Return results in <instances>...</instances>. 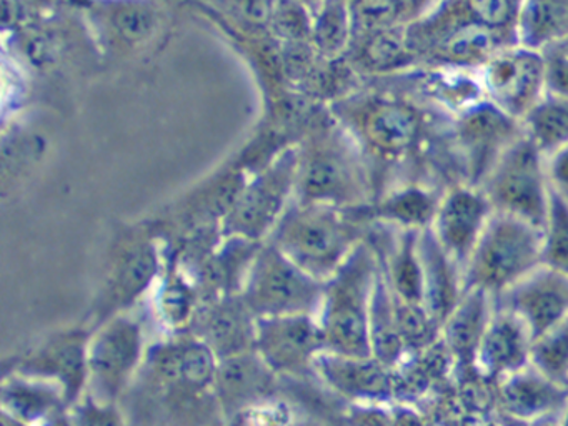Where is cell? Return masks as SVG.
I'll return each instance as SVG.
<instances>
[{
	"instance_id": "9a60e30c",
	"label": "cell",
	"mask_w": 568,
	"mask_h": 426,
	"mask_svg": "<svg viewBox=\"0 0 568 426\" xmlns=\"http://www.w3.org/2000/svg\"><path fill=\"white\" fill-rule=\"evenodd\" d=\"M497 308L514 313L530 332L531 339L568 320V275L544 265L494 296Z\"/></svg>"
},
{
	"instance_id": "9c48e42d",
	"label": "cell",
	"mask_w": 568,
	"mask_h": 426,
	"mask_svg": "<svg viewBox=\"0 0 568 426\" xmlns=\"http://www.w3.org/2000/svg\"><path fill=\"white\" fill-rule=\"evenodd\" d=\"M164 266V253L154 240L142 239L124 246L99 283L85 323L94 328L112 316L142 308L158 286Z\"/></svg>"
},
{
	"instance_id": "8992f818",
	"label": "cell",
	"mask_w": 568,
	"mask_h": 426,
	"mask_svg": "<svg viewBox=\"0 0 568 426\" xmlns=\"http://www.w3.org/2000/svg\"><path fill=\"white\" fill-rule=\"evenodd\" d=\"M480 189L494 212L515 216L544 230L551 199L547 156L527 133L498 160Z\"/></svg>"
},
{
	"instance_id": "7a4b0ae2",
	"label": "cell",
	"mask_w": 568,
	"mask_h": 426,
	"mask_svg": "<svg viewBox=\"0 0 568 426\" xmlns=\"http://www.w3.org/2000/svg\"><path fill=\"white\" fill-rule=\"evenodd\" d=\"M367 232L368 223L355 210L301 203L278 222L271 242L308 275L327 282Z\"/></svg>"
},
{
	"instance_id": "d590c367",
	"label": "cell",
	"mask_w": 568,
	"mask_h": 426,
	"mask_svg": "<svg viewBox=\"0 0 568 426\" xmlns=\"http://www.w3.org/2000/svg\"><path fill=\"white\" fill-rule=\"evenodd\" d=\"M68 422L69 426H129L119 403L101 402L91 393L69 406Z\"/></svg>"
},
{
	"instance_id": "4fadbf2b",
	"label": "cell",
	"mask_w": 568,
	"mask_h": 426,
	"mask_svg": "<svg viewBox=\"0 0 568 426\" xmlns=\"http://www.w3.org/2000/svg\"><path fill=\"white\" fill-rule=\"evenodd\" d=\"M315 375L344 405L390 406L397 402L394 368L372 355L324 352L315 362Z\"/></svg>"
},
{
	"instance_id": "83f0119b",
	"label": "cell",
	"mask_w": 568,
	"mask_h": 426,
	"mask_svg": "<svg viewBox=\"0 0 568 426\" xmlns=\"http://www.w3.org/2000/svg\"><path fill=\"white\" fill-rule=\"evenodd\" d=\"M361 63L367 72L387 79L417 69L420 59L412 47L408 23L364 33Z\"/></svg>"
},
{
	"instance_id": "ffe728a7",
	"label": "cell",
	"mask_w": 568,
	"mask_h": 426,
	"mask_svg": "<svg viewBox=\"0 0 568 426\" xmlns=\"http://www.w3.org/2000/svg\"><path fill=\"white\" fill-rule=\"evenodd\" d=\"M442 189L427 180H404L382 192L367 206L357 209L358 215L371 225L394 226L400 230L430 229L440 202Z\"/></svg>"
},
{
	"instance_id": "3957f363",
	"label": "cell",
	"mask_w": 568,
	"mask_h": 426,
	"mask_svg": "<svg viewBox=\"0 0 568 426\" xmlns=\"http://www.w3.org/2000/svg\"><path fill=\"white\" fill-rule=\"evenodd\" d=\"M378 256L365 236L344 265L324 282L317 322L325 352L371 356V308Z\"/></svg>"
},
{
	"instance_id": "30bf717a",
	"label": "cell",
	"mask_w": 568,
	"mask_h": 426,
	"mask_svg": "<svg viewBox=\"0 0 568 426\" xmlns=\"http://www.w3.org/2000/svg\"><path fill=\"white\" fill-rule=\"evenodd\" d=\"M92 328L89 323L65 326L49 333L38 345L16 356L6 372L21 373L52 383L64 393L69 406L88 393V348Z\"/></svg>"
},
{
	"instance_id": "d6a6232c",
	"label": "cell",
	"mask_w": 568,
	"mask_h": 426,
	"mask_svg": "<svg viewBox=\"0 0 568 426\" xmlns=\"http://www.w3.org/2000/svg\"><path fill=\"white\" fill-rule=\"evenodd\" d=\"M530 365L568 386V320L531 339Z\"/></svg>"
},
{
	"instance_id": "f1b7e54d",
	"label": "cell",
	"mask_w": 568,
	"mask_h": 426,
	"mask_svg": "<svg viewBox=\"0 0 568 426\" xmlns=\"http://www.w3.org/2000/svg\"><path fill=\"white\" fill-rule=\"evenodd\" d=\"M371 348L372 356L390 368H397L410 355L405 348L404 338L398 328L395 296L382 272L381 262H378L374 296H372Z\"/></svg>"
},
{
	"instance_id": "7402d4cb",
	"label": "cell",
	"mask_w": 568,
	"mask_h": 426,
	"mask_svg": "<svg viewBox=\"0 0 568 426\" xmlns=\"http://www.w3.org/2000/svg\"><path fill=\"white\" fill-rule=\"evenodd\" d=\"M531 335L514 313L495 306L494 315L478 346L474 372L488 382L530 365Z\"/></svg>"
},
{
	"instance_id": "8d00e7d4",
	"label": "cell",
	"mask_w": 568,
	"mask_h": 426,
	"mask_svg": "<svg viewBox=\"0 0 568 426\" xmlns=\"http://www.w3.org/2000/svg\"><path fill=\"white\" fill-rule=\"evenodd\" d=\"M547 95L568 99V37L540 50Z\"/></svg>"
},
{
	"instance_id": "4dcf8cb0",
	"label": "cell",
	"mask_w": 568,
	"mask_h": 426,
	"mask_svg": "<svg viewBox=\"0 0 568 426\" xmlns=\"http://www.w3.org/2000/svg\"><path fill=\"white\" fill-rule=\"evenodd\" d=\"M524 130L545 155L567 145L568 99L545 95L524 120Z\"/></svg>"
},
{
	"instance_id": "2e32d148",
	"label": "cell",
	"mask_w": 568,
	"mask_h": 426,
	"mask_svg": "<svg viewBox=\"0 0 568 426\" xmlns=\"http://www.w3.org/2000/svg\"><path fill=\"white\" fill-rule=\"evenodd\" d=\"M285 392V383L255 349L217 359L214 393L224 422Z\"/></svg>"
},
{
	"instance_id": "ac0fdd59",
	"label": "cell",
	"mask_w": 568,
	"mask_h": 426,
	"mask_svg": "<svg viewBox=\"0 0 568 426\" xmlns=\"http://www.w3.org/2000/svg\"><path fill=\"white\" fill-rule=\"evenodd\" d=\"M501 412L530 425L558 423L568 406V386L528 365L495 383Z\"/></svg>"
},
{
	"instance_id": "e0dca14e",
	"label": "cell",
	"mask_w": 568,
	"mask_h": 426,
	"mask_svg": "<svg viewBox=\"0 0 568 426\" xmlns=\"http://www.w3.org/2000/svg\"><path fill=\"white\" fill-rule=\"evenodd\" d=\"M257 322V316L239 293L202 303L189 333L197 336L215 358L222 359L254 349Z\"/></svg>"
},
{
	"instance_id": "836d02e7",
	"label": "cell",
	"mask_w": 568,
	"mask_h": 426,
	"mask_svg": "<svg viewBox=\"0 0 568 426\" xmlns=\"http://www.w3.org/2000/svg\"><path fill=\"white\" fill-rule=\"evenodd\" d=\"M541 235V263L568 275V202L554 192Z\"/></svg>"
},
{
	"instance_id": "8fae6325",
	"label": "cell",
	"mask_w": 568,
	"mask_h": 426,
	"mask_svg": "<svg viewBox=\"0 0 568 426\" xmlns=\"http://www.w3.org/2000/svg\"><path fill=\"white\" fill-rule=\"evenodd\" d=\"M254 349L285 383H318L315 362L325 343L317 316L258 318Z\"/></svg>"
},
{
	"instance_id": "ee69618b",
	"label": "cell",
	"mask_w": 568,
	"mask_h": 426,
	"mask_svg": "<svg viewBox=\"0 0 568 426\" xmlns=\"http://www.w3.org/2000/svg\"><path fill=\"white\" fill-rule=\"evenodd\" d=\"M298 426H332L331 423L324 422V419L317 418V416L307 413L304 419H302Z\"/></svg>"
},
{
	"instance_id": "44dd1931",
	"label": "cell",
	"mask_w": 568,
	"mask_h": 426,
	"mask_svg": "<svg viewBox=\"0 0 568 426\" xmlns=\"http://www.w3.org/2000/svg\"><path fill=\"white\" fill-rule=\"evenodd\" d=\"M202 305L197 273L178 256L165 260L164 272L144 308L149 323H155L161 335L189 332L192 320Z\"/></svg>"
},
{
	"instance_id": "ba28073f",
	"label": "cell",
	"mask_w": 568,
	"mask_h": 426,
	"mask_svg": "<svg viewBox=\"0 0 568 426\" xmlns=\"http://www.w3.org/2000/svg\"><path fill=\"white\" fill-rule=\"evenodd\" d=\"M524 133L520 120L487 99L454 116L450 143L462 182L480 186L498 160Z\"/></svg>"
},
{
	"instance_id": "4316f807",
	"label": "cell",
	"mask_w": 568,
	"mask_h": 426,
	"mask_svg": "<svg viewBox=\"0 0 568 426\" xmlns=\"http://www.w3.org/2000/svg\"><path fill=\"white\" fill-rule=\"evenodd\" d=\"M264 242H252L241 236H225V243L199 265L197 282L202 303L221 296L239 295L258 248Z\"/></svg>"
},
{
	"instance_id": "cb8c5ba5",
	"label": "cell",
	"mask_w": 568,
	"mask_h": 426,
	"mask_svg": "<svg viewBox=\"0 0 568 426\" xmlns=\"http://www.w3.org/2000/svg\"><path fill=\"white\" fill-rule=\"evenodd\" d=\"M2 415L24 426H59L68 419L64 393L42 379L6 372L0 386Z\"/></svg>"
},
{
	"instance_id": "52a82bcc",
	"label": "cell",
	"mask_w": 568,
	"mask_h": 426,
	"mask_svg": "<svg viewBox=\"0 0 568 426\" xmlns=\"http://www.w3.org/2000/svg\"><path fill=\"white\" fill-rule=\"evenodd\" d=\"M324 282L295 265L272 242H264L252 262L242 298L257 318L317 315Z\"/></svg>"
},
{
	"instance_id": "484cf974",
	"label": "cell",
	"mask_w": 568,
	"mask_h": 426,
	"mask_svg": "<svg viewBox=\"0 0 568 426\" xmlns=\"http://www.w3.org/2000/svg\"><path fill=\"white\" fill-rule=\"evenodd\" d=\"M422 293L428 315L438 326L465 293L464 270L438 245L432 229L420 232Z\"/></svg>"
},
{
	"instance_id": "e575fe53",
	"label": "cell",
	"mask_w": 568,
	"mask_h": 426,
	"mask_svg": "<svg viewBox=\"0 0 568 426\" xmlns=\"http://www.w3.org/2000/svg\"><path fill=\"white\" fill-rule=\"evenodd\" d=\"M352 10L347 9L344 0H332L318 19L315 37L322 50L337 53L347 45L352 30Z\"/></svg>"
},
{
	"instance_id": "1f68e13d",
	"label": "cell",
	"mask_w": 568,
	"mask_h": 426,
	"mask_svg": "<svg viewBox=\"0 0 568 426\" xmlns=\"http://www.w3.org/2000/svg\"><path fill=\"white\" fill-rule=\"evenodd\" d=\"M307 409L285 389L281 395L242 409L225 426H298Z\"/></svg>"
},
{
	"instance_id": "74e56055",
	"label": "cell",
	"mask_w": 568,
	"mask_h": 426,
	"mask_svg": "<svg viewBox=\"0 0 568 426\" xmlns=\"http://www.w3.org/2000/svg\"><path fill=\"white\" fill-rule=\"evenodd\" d=\"M115 27L128 40H142L154 29V16L142 7H128L115 16Z\"/></svg>"
},
{
	"instance_id": "60d3db41",
	"label": "cell",
	"mask_w": 568,
	"mask_h": 426,
	"mask_svg": "<svg viewBox=\"0 0 568 426\" xmlns=\"http://www.w3.org/2000/svg\"><path fill=\"white\" fill-rule=\"evenodd\" d=\"M2 9H4V26H14L21 17V7H19L18 0H4Z\"/></svg>"
},
{
	"instance_id": "5b68a950",
	"label": "cell",
	"mask_w": 568,
	"mask_h": 426,
	"mask_svg": "<svg viewBox=\"0 0 568 426\" xmlns=\"http://www.w3.org/2000/svg\"><path fill=\"white\" fill-rule=\"evenodd\" d=\"M149 325L142 306L92 328L88 348V393L94 398L121 405L148 355L152 342Z\"/></svg>"
},
{
	"instance_id": "7bdbcfd3",
	"label": "cell",
	"mask_w": 568,
	"mask_h": 426,
	"mask_svg": "<svg viewBox=\"0 0 568 426\" xmlns=\"http://www.w3.org/2000/svg\"><path fill=\"white\" fill-rule=\"evenodd\" d=\"M440 0H412V13H414V20L420 19L425 13L430 12ZM412 20V22H414Z\"/></svg>"
},
{
	"instance_id": "f6af8a7d",
	"label": "cell",
	"mask_w": 568,
	"mask_h": 426,
	"mask_svg": "<svg viewBox=\"0 0 568 426\" xmlns=\"http://www.w3.org/2000/svg\"><path fill=\"white\" fill-rule=\"evenodd\" d=\"M59 426H69V422H68V419H65V422H64V423H61V425H59Z\"/></svg>"
},
{
	"instance_id": "f546056e",
	"label": "cell",
	"mask_w": 568,
	"mask_h": 426,
	"mask_svg": "<svg viewBox=\"0 0 568 426\" xmlns=\"http://www.w3.org/2000/svg\"><path fill=\"white\" fill-rule=\"evenodd\" d=\"M568 37V0H521L517 40L528 49L541 50Z\"/></svg>"
},
{
	"instance_id": "5bb4252c",
	"label": "cell",
	"mask_w": 568,
	"mask_h": 426,
	"mask_svg": "<svg viewBox=\"0 0 568 426\" xmlns=\"http://www.w3.org/2000/svg\"><path fill=\"white\" fill-rule=\"evenodd\" d=\"M491 215L494 209L480 186L454 183L442 193L432 233L445 253L465 270Z\"/></svg>"
},
{
	"instance_id": "603a6c76",
	"label": "cell",
	"mask_w": 568,
	"mask_h": 426,
	"mask_svg": "<svg viewBox=\"0 0 568 426\" xmlns=\"http://www.w3.org/2000/svg\"><path fill=\"white\" fill-rule=\"evenodd\" d=\"M398 77L422 102L440 110L452 119L485 100L480 75L471 70L418 65L417 69Z\"/></svg>"
},
{
	"instance_id": "d6986e66",
	"label": "cell",
	"mask_w": 568,
	"mask_h": 426,
	"mask_svg": "<svg viewBox=\"0 0 568 426\" xmlns=\"http://www.w3.org/2000/svg\"><path fill=\"white\" fill-rule=\"evenodd\" d=\"M288 186L291 176L285 170L268 173L251 185H244L237 202L224 220V236L264 242V236L275 229L281 219Z\"/></svg>"
},
{
	"instance_id": "ab89813d",
	"label": "cell",
	"mask_w": 568,
	"mask_h": 426,
	"mask_svg": "<svg viewBox=\"0 0 568 426\" xmlns=\"http://www.w3.org/2000/svg\"><path fill=\"white\" fill-rule=\"evenodd\" d=\"M277 27L285 37L298 39L307 32V19H305L304 10L295 3H282L277 13Z\"/></svg>"
},
{
	"instance_id": "277c9868",
	"label": "cell",
	"mask_w": 568,
	"mask_h": 426,
	"mask_svg": "<svg viewBox=\"0 0 568 426\" xmlns=\"http://www.w3.org/2000/svg\"><path fill=\"white\" fill-rule=\"evenodd\" d=\"M541 230L494 212L464 270L465 290L500 295L541 265Z\"/></svg>"
},
{
	"instance_id": "d4e9b609",
	"label": "cell",
	"mask_w": 568,
	"mask_h": 426,
	"mask_svg": "<svg viewBox=\"0 0 568 426\" xmlns=\"http://www.w3.org/2000/svg\"><path fill=\"white\" fill-rule=\"evenodd\" d=\"M494 310V296L481 290H465L460 302L442 323V348L458 368L474 369L478 346Z\"/></svg>"
},
{
	"instance_id": "7c38bea8",
	"label": "cell",
	"mask_w": 568,
	"mask_h": 426,
	"mask_svg": "<svg viewBox=\"0 0 568 426\" xmlns=\"http://www.w3.org/2000/svg\"><path fill=\"white\" fill-rule=\"evenodd\" d=\"M485 99L514 119L528 113L545 99V67L540 50L515 43L495 53L480 70Z\"/></svg>"
},
{
	"instance_id": "f35d334b",
	"label": "cell",
	"mask_w": 568,
	"mask_h": 426,
	"mask_svg": "<svg viewBox=\"0 0 568 426\" xmlns=\"http://www.w3.org/2000/svg\"><path fill=\"white\" fill-rule=\"evenodd\" d=\"M545 156L551 192L568 202V143Z\"/></svg>"
},
{
	"instance_id": "b9f144b4",
	"label": "cell",
	"mask_w": 568,
	"mask_h": 426,
	"mask_svg": "<svg viewBox=\"0 0 568 426\" xmlns=\"http://www.w3.org/2000/svg\"><path fill=\"white\" fill-rule=\"evenodd\" d=\"M245 7L252 19L261 20L268 16V0H245Z\"/></svg>"
},
{
	"instance_id": "6da1fadb",
	"label": "cell",
	"mask_w": 568,
	"mask_h": 426,
	"mask_svg": "<svg viewBox=\"0 0 568 426\" xmlns=\"http://www.w3.org/2000/svg\"><path fill=\"white\" fill-rule=\"evenodd\" d=\"M217 358L189 332L152 338L122 398L129 426H225L214 393Z\"/></svg>"
}]
</instances>
